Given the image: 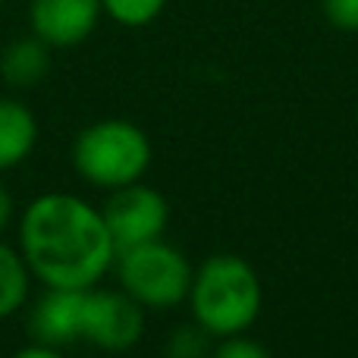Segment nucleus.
<instances>
[{"label": "nucleus", "instance_id": "17", "mask_svg": "<svg viewBox=\"0 0 358 358\" xmlns=\"http://www.w3.org/2000/svg\"><path fill=\"white\" fill-rule=\"evenodd\" d=\"M13 214H16V208H13V198H10V192H6L3 185H0V233H3V229L10 227Z\"/></svg>", "mask_w": 358, "mask_h": 358}, {"label": "nucleus", "instance_id": "13", "mask_svg": "<svg viewBox=\"0 0 358 358\" xmlns=\"http://www.w3.org/2000/svg\"><path fill=\"white\" fill-rule=\"evenodd\" d=\"M208 340L210 334H204L198 324L176 330L167 343V358H204L208 355Z\"/></svg>", "mask_w": 358, "mask_h": 358}, {"label": "nucleus", "instance_id": "16", "mask_svg": "<svg viewBox=\"0 0 358 358\" xmlns=\"http://www.w3.org/2000/svg\"><path fill=\"white\" fill-rule=\"evenodd\" d=\"M13 358H63L60 346H48V343H29V346H22Z\"/></svg>", "mask_w": 358, "mask_h": 358}, {"label": "nucleus", "instance_id": "8", "mask_svg": "<svg viewBox=\"0 0 358 358\" xmlns=\"http://www.w3.org/2000/svg\"><path fill=\"white\" fill-rule=\"evenodd\" d=\"M82 311H85V289L44 286L41 299L31 305L29 330L38 343L63 349L82 340Z\"/></svg>", "mask_w": 358, "mask_h": 358}, {"label": "nucleus", "instance_id": "14", "mask_svg": "<svg viewBox=\"0 0 358 358\" xmlns=\"http://www.w3.org/2000/svg\"><path fill=\"white\" fill-rule=\"evenodd\" d=\"M210 358H273V355L261 343L248 340L245 334H236V336H223L217 343V349L210 352Z\"/></svg>", "mask_w": 358, "mask_h": 358}, {"label": "nucleus", "instance_id": "15", "mask_svg": "<svg viewBox=\"0 0 358 358\" xmlns=\"http://www.w3.org/2000/svg\"><path fill=\"white\" fill-rule=\"evenodd\" d=\"M321 13L334 29L358 31V0H321Z\"/></svg>", "mask_w": 358, "mask_h": 358}, {"label": "nucleus", "instance_id": "4", "mask_svg": "<svg viewBox=\"0 0 358 358\" xmlns=\"http://www.w3.org/2000/svg\"><path fill=\"white\" fill-rule=\"evenodd\" d=\"M113 271L120 289L129 292L142 308H176L189 299L195 267L176 245L155 239L117 252Z\"/></svg>", "mask_w": 358, "mask_h": 358}, {"label": "nucleus", "instance_id": "3", "mask_svg": "<svg viewBox=\"0 0 358 358\" xmlns=\"http://www.w3.org/2000/svg\"><path fill=\"white\" fill-rule=\"evenodd\" d=\"M155 161L151 138L142 126L129 120H98L85 126L73 142V167L88 185L123 189L138 182Z\"/></svg>", "mask_w": 358, "mask_h": 358}, {"label": "nucleus", "instance_id": "6", "mask_svg": "<svg viewBox=\"0 0 358 358\" xmlns=\"http://www.w3.org/2000/svg\"><path fill=\"white\" fill-rule=\"evenodd\" d=\"M145 334V308L123 289H85L82 340L104 352H126Z\"/></svg>", "mask_w": 358, "mask_h": 358}, {"label": "nucleus", "instance_id": "10", "mask_svg": "<svg viewBox=\"0 0 358 358\" xmlns=\"http://www.w3.org/2000/svg\"><path fill=\"white\" fill-rule=\"evenodd\" d=\"M50 50L38 35L13 38L0 50V79L13 88H35L50 73Z\"/></svg>", "mask_w": 358, "mask_h": 358}, {"label": "nucleus", "instance_id": "2", "mask_svg": "<svg viewBox=\"0 0 358 358\" xmlns=\"http://www.w3.org/2000/svg\"><path fill=\"white\" fill-rule=\"evenodd\" d=\"M185 302L198 327L223 340V336L245 334L258 321L264 289H261L258 271L245 258L210 255L192 273V289Z\"/></svg>", "mask_w": 358, "mask_h": 358}, {"label": "nucleus", "instance_id": "18", "mask_svg": "<svg viewBox=\"0 0 358 358\" xmlns=\"http://www.w3.org/2000/svg\"><path fill=\"white\" fill-rule=\"evenodd\" d=\"M0 3H6V0H0Z\"/></svg>", "mask_w": 358, "mask_h": 358}, {"label": "nucleus", "instance_id": "12", "mask_svg": "<svg viewBox=\"0 0 358 358\" xmlns=\"http://www.w3.org/2000/svg\"><path fill=\"white\" fill-rule=\"evenodd\" d=\"M167 3L170 0H101L104 16L113 19L117 25H126V29H145V25H151L167 10Z\"/></svg>", "mask_w": 358, "mask_h": 358}, {"label": "nucleus", "instance_id": "11", "mask_svg": "<svg viewBox=\"0 0 358 358\" xmlns=\"http://www.w3.org/2000/svg\"><path fill=\"white\" fill-rule=\"evenodd\" d=\"M31 289V271L25 264L19 245H6L0 242V321L16 315L25 302H29Z\"/></svg>", "mask_w": 358, "mask_h": 358}, {"label": "nucleus", "instance_id": "9", "mask_svg": "<svg viewBox=\"0 0 358 358\" xmlns=\"http://www.w3.org/2000/svg\"><path fill=\"white\" fill-rule=\"evenodd\" d=\"M38 145V120L22 101L0 98V173L16 170Z\"/></svg>", "mask_w": 358, "mask_h": 358}, {"label": "nucleus", "instance_id": "1", "mask_svg": "<svg viewBox=\"0 0 358 358\" xmlns=\"http://www.w3.org/2000/svg\"><path fill=\"white\" fill-rule=\"evenodd\" d=\"M19 252L44 286L92 289L117 261V242L101 208L73 192H44L19 214Z\"/></svg>", "mask_w": 358, "mask_h": 358}, {"label": "nucleus", "instance_id": "7", "mask_svg": "<svg viewBox=\"0 0 358 358\" xmlns=\"http://www.w3.org/2000/svg\"><path fill=\"white\" fill-rule=\"evenodd\" d=\"M104 6L101 0H29V25L54 50L79 48L94 35Z\"/></svg>", "mask_w": 358, "mask_h": 358}, {"label": "nucleus", "instance_id": "5", "mask_svg": "<svg viewBox=\"0 0 358 358\" xmlns=\"http://www.w3.org/2000/svg\"><path fill=\"white\" fill-rule=\"evenodd\" d=\"M101 214H104L107 229L117 242V252H123V248L161 239L170 223V204L161 192L138 179L123 189H113Z\"/></svg>", "mask_w": 358, "mask_h": 358}]
</instances>
